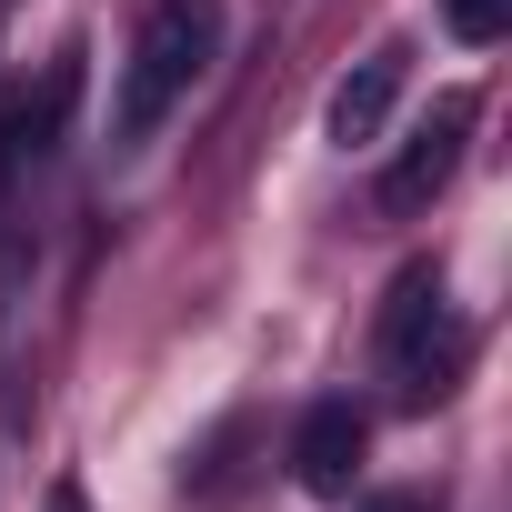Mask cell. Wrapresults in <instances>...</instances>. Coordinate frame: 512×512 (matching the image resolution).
Wrapping results in <instances>:
<instances>
[{
  "label": "cell",
  "instance_id": "obj_5",
  "mask_svg": "<svg viewBox=\"0 0 512 512\" xmlns=\"http://www.w3.org/2000/svg\"><path fill=\"white\" fill-rule=\"evenodd\" d=\"M352 462H362V412H352V402H312L302 432H292L302 492H352Z\"/></svg>",
  "mask_w": 512,
  "mask_h": 512
},
{
  "label": "cell",
  "instance_id": "obj_9",
  "mask_svg": "<svg viewBox=\"0 0 512 512\" xmlns=\"http://www.w3.org/2000/svg\"><path fill=\"white\" fill-rule=\"evenodd\" d=\"M372 512H422V502H412V492H392V502H372Z\"/></svg>",
  "mask_w": 512,
  "mask_h": 512
},
{
  "label": "cell",
  "instance_id": "obj_2",
  "mask_svg": "<svg viewBox=\"0 0 512 512\" xmlns=\"http://www.w3.org/2000/svg\"><path fill=\"white\" fill-rule=\"evenodd\" d=\"M382 382H392V402L402 412H432L452 382H462V322H452V292H442V272H402L392 282V302H382Z\"/></svg>",
  "mask_w": 512,
  "mask_h": 512
},
{
  "label": "cell",
  "instance_id": "obj_6",
  "mask_svg": "<svg viewBox=\"0 0 512 512\" xmlns=\"http://www.w3.org/2000/svg\"><path fill=\"white\" fill-rule=\"evenodd\" d=\"M61 101H71V71H51V81H41V101H11V111H0V181H11V171H31V161L51 151Z\"/></svg>",
  "mask_w": 512,
  "mask_h": 512
},
{
  "label": "cell",
  "instance_id": "obj_3",
  "mask_svg": "<svg viewBox=\"0 0 512 512\" xmlns=\"http://www.w3.org/2000/svg\"><path fill=\"white\" fill-rule=\"evenodd\" d=\"M462 131H472V101H442V111L412 131V151L382 171V211H422V201L462 171Z\"/></svg>",
  "mask_w": 512,
  "mask_h": 512
},
{
  "label": "cell",
  "instance_id": "obj_8",
  "mask_svg": "<svg viewBox=\"0 0 512 512\" xmlns=\"http://www.w3.org/2000/svg\"><path fill=\"white\" fill-rule=\"evenodd\" d=\"M51 512H81V492H71V482H61V492H51Z\"/></svg>",
  "mask_w": 512,
  "mask_h": 512
},
{
  "label": "cell",
  "instance_id": "obj_7",
  "mask_svg": "<svg viewBox=\"0 0 512 512\" xmlns=\"http://www.w3.org/2000/svg\"><path fill=\"white\" fill-rule=\"evenodd\" d=\"M442 21H452L462 41H502V31H512V0H442Z\"/></svg>",
  "mask_w": 512,
  "mask_h": 512
},
{
  "label": "cell",
  "instance_id": "obj_1",
  "mask_svg": "<svg viewBox=\"0 0 512 512\" xmlns=\"http://www.w3.org/2000/svg\"><path fill=\"white\" fill-rule=\"evenodd\" d=\"M211 51H221V0H151L141 31H131V51H121L111 141H151L191 101V81L211 71Z\"/></svg>",
  "mask_w": 512,
  "mask_h": 512
},
{
  "label": "cell",
  "instance_id": "obj_4",
  "mask_svg": "<svg viewBox=\"0 0 512 512\" xmlns=\"http://www.w3.org/2000/svg\"><path fill=\"white\" fill-rule=\"evenodd\" d=\"M402 61H412V51H372V61H352V71L332 81L322 131H332L342 151H372V141H382V121H392V101H402Z\"/></svg>",
  "mask_w": 512,
  "mask_h": 512
}]
</instances>
